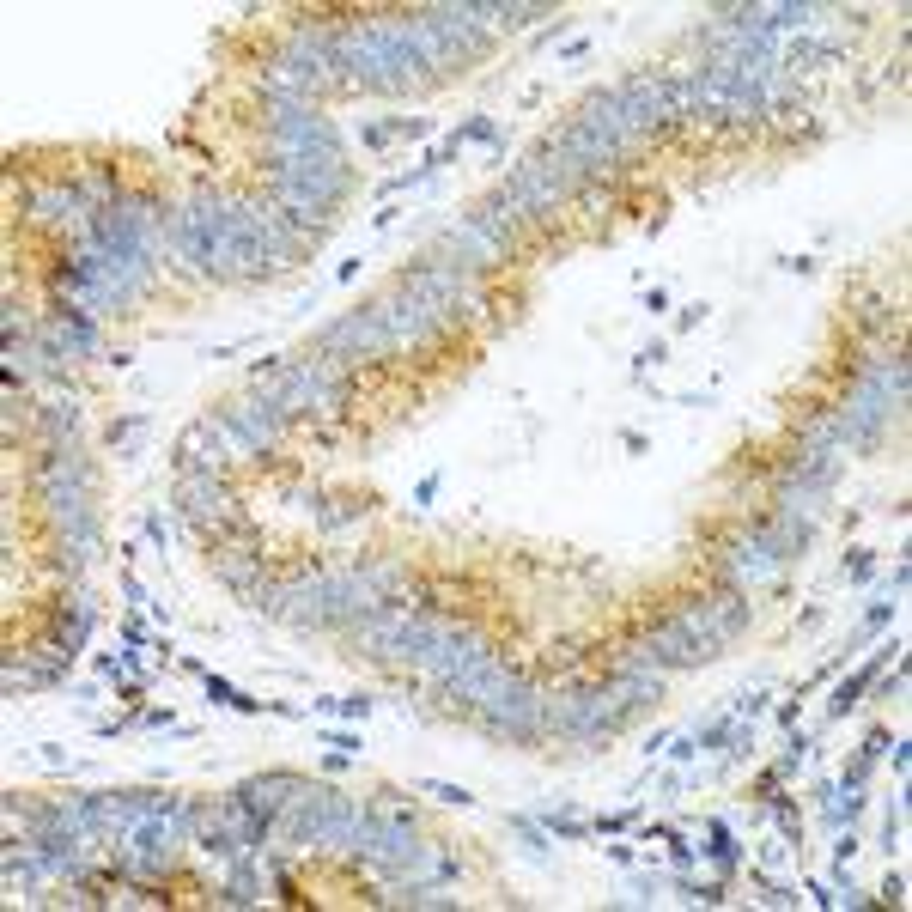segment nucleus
<instances>
[{"mask_svg": "<svg viewBox=\"0 0 912 912\" xmlns=\"http://www.w3.org/2000/svg\"><path fill=\"white\" fill-rule=\"evenodd\" d=\"M882 748H888V730H870V736H864V748H858V754H864V760H876V754H882Z\"/></svg>", "mask_w": 912, "mask_h": 912, "instance_id": "8fccbe9b", "label": "nucleus"}, {"mask_svg": "<svg viewBox=\"0 0 912 912\" xmlns=\"http://www.w3.org/2000/svg\"><path fill=\"white\" fill-rule=\"evenodd\" d=\"M846 578H852V584H870V578H876V560H870L864 548H852V566H846Z\"/></svg>", "mask_w": 912, "mask_h": 912, "instance_id": "4c0bfd02", "label": "nucleus"}, {"mask_svg": "<svg viewBox=\"0 0 912 912\" xmlns=\"http://www.w3.org/2000/svg\"><path fill=\"white\" fill-rule=\"evenodd\" d=\"M536 821L548 827V840H566V846H572V840H584V833H590V821H578L572 809H542Z\"/></svg>", "mask_w": 912, "mask_h": 912, "instance_id": "a878e982", "label": "nucleus"}, {"mask_svg": "<svg viewBox=\"0 0 912 912\" xmlns=\"http://www.w3.org/2000/svg\"><path fill=\"white\" fill-rule=\"evenodd\" d=\"M876 900H888V906H906V882H900V870H894V876L876 888Z\"/></svg>", "mask_w": 912, "mask_h": 912, "instance_id": "79ce46f5", "label": "nucleus"}, {"mask_svg": "<svg viewBox=\"0 0 912 912\" xmlns=\"http://www.w3.org/2000/svg\"><path fill=\"white\" fill-rule=\"evenodd\" d=\"M219 414L238 426V438L250 444V456H274V450H280V438H286V426H292V420L262 396V390H250V396H238V402H225Z\"/></svg>", "mask_w": 912, "mask_h": 912, "instance_id": "4468645a", "label": "nucleus"}, {"mask_svg": "<svg viewBox=\"0 0 912 912\" xmlns=\"http://www.w3.org/2000/svg\"><path fill=\"white\" fill-rule=\"evenodd\" d=\"M268 183H286V189H304V195H317L323 207L341 213V201L353 195V165H347V152H292V159H268L262 165Z\"/></svg>", "mask_w": 912, "mask_h": 912, "instance_id": "20e7f679", "label": "nucleus"}, {"mask_svg": "<svg viewBox=\"0 0 912 912\" xmlns=\"http://www.w3.org/2000/svg\"><path fill=\"white\" fill-rule=\"evenodd\" d=\"M177 505L201 536H219V529L238 517V493L225 487L219 469H177Z\"/></svg>", "mask_w": 912, "mask_h": 912, "instance_id": "1a4fd4ad", "label": "nucleus"}, {"mask_svg": "<svg viewBox=\"0 0 912 912\" xmlns=\"http://www.w3.org/2000/svg\"><path fill=\"white\" fill-rule=\"evenodd\" d=\"M645 311H651V317H663V311H669V292H663V286H651V292H645Z\"/></svg>", "mask_w": 912, "mask_h": 912, "instance_id": "3c124183", "label": "nucleus"}, {"mask_svg": "<svg viewBox=\"0 0 912 912\" xmlns=\"http://www.w3.org/2000/svg\"><path fill=\"white\" fill-rule=\"evenodd\" d=\"M505 669H511V657H505V651L487 639V645H481V651H475L463 669H456V675L444 681V706H450V712H463V718H475V706L493 694V681H499Z\"/></svg>", "mask_w": 912, "mask_h": 912, "instance_id": "ddd939ff", "label": "nucleus"}, {"mask_svg": "<svg viewBox=\"0 0 912 912\" xmlns=\"http://www.w3.org/2000/svg\"><path fill=\"white\" fill-rule=\"evenodd\" d=\"M663 359H669V341H651V347H639V359H633V371L645 377V371H651V365H663Z\"/></svg>", "mask_w": 912, "mask_h": 912, "instance_id": "e433bc0d", "label": "nucleus"}, {"mask_svg": "<svg viewBox=\"0 0 912 912\" xmlns=\"http://www.w3.org/2000/svg\"><path fill=\"white\" fill-rule=\"evenodd\" d=\"M852 852H858V833L840 827V840H833V864H852Z\"/></svg>", "mask_w": 912, "mask_h": 912, "instance_id": "ea45409f", "label": "nucleus"}, {"mask_svg": "<svg viewBox=\"0 0 912 912\" xmlns=\"http://www.w3.org/2000/svg\"><path fill=\"white\" fill-rule=\"evenodd\" d=\"M736 730H742V724L724 712V718H712L706 730H694V742H700V754H712V748H730V736H736Z\"/></svg>", "mask_w": 912, "mask_h": 912, "instance_id": "7c9ffc66", "label": "nucleus"}, {"mask_svg": "<svg viewBox=\"0 0 912 912\" xmlns=\"http://www.w3.org/2000/svg\"><path fill=\"white\" fill-rule=\"evenodd\" d=\"M317 353L353 371L359 359H390V353H396V341H390V329H384V323H377L371 304H359V311H341L335 323H323Z\"/></svg>", "mask_w": 912, "mask_h": 912, "instance_id": "423d86ee", "label": "nucleus"}, {"mask_svg": "<svg viewBox=\"0 0 912 912\" xmlns=\"http://www.w3.org/2000/svg\"><path fill=\"white\" fill-rule=\"evenodd\" d=\"M888 621H894V602H876L870 615H864V627H858V645H864V639H876V633H882Z\"/></svg>", "mask_w": 912, "mask_h": 912, "instance_id": "473e14b6", "label": "nucleus"}, {"mask_svg": "<svg viewBox=\"0 0 912 912\" xmlns=\"http://www.w3.org/2000/svg\"><path fill=\"white\" fill-rule=\"evenodd\" d=\"M548 694L529 681L523 669H505L493 681V694L475 706V730L487 742H505V748H542L548 742Z\"/></svg>", "mask_w": 912, "mask_h": 912, "instance_id": "f257e3e1", "label": "nucleus"}, {"mask_svg": "<svg viewBox=\"0 0 912 912\" xmlns=\"http://www.w3.org/2000/svg\"><path fill=\"white\" fill-rule=\"evenodd\" d=\"M505 189H511V195L523 201V213H529V219H554V213H560V207H566V201L578 195L572 171H566V165L554 159L548 146L536 152V159H523V165H517L511 177H505Z\"/></svg>", "mask_w": 912, "mask_h": 912, "instance_id": "0eeeda50", "label": "nucleus"}, {"mask_svg": "<svg viewBox=\"0 0 912 912\" xmlns=\"http://www.w3.org/2000/svg\"><path fill=\"white\" fill-rule=\"evenodd\" d=\"M615 98H621V116H627L633 140H645V134L675 122V73H633V80L615 86Z\"/></svg>", "mask_w": 912, "mask_h": 912, "instance_id": "9b49d317", "label": "nucleus"}, {"mask_svg": "<svg viewBox=\"0 0 912 912\" xmlns=\"http://www.w3.org/2000/svg\"><path fill=\"white\" fill-rule=\"evenodd\" d=\"M767 809L779 815V833H785V840H797V833H803V815H797V803H791L785 791H773V797H767Z\"/></svg>", "mask_w": 912, "mask_h": 912, "instance_id": "2f4dec72", "label": "nucleus"}, {"mask_svg": "<svg viewBox=\"0 0 912 912\" xmlns=\"http://www.w3.org/2000/svg\"><path fill=\"white\" fill-rule=\"evenodd\" d=\"M700 323H706V304H688V311L675 317V329H700Z\"/></svg>", "mask_w": 912, "mask_h": 912, "instance_id": "09e8293b", "label": "nucleus"}, {"mask_svg": "<svg viewBox=\"0 0 912 912\" xmlns=\"http://www.w3.org/2000/svg\"><path fill=\"white\" fill-rule=\"evenodd\" d=\"M207 700H213V706H232V712H256V706H262V700L238 694L232 681H219V675H207Z\"/></svg>", "mask_w": 912, "mask_h": 912, "instance_id": "c756f323", "label": "nucleus"}, {"mask_svg": "<svg viewBox=\"0 0 912 912\" xmlns=\"http://www.w3.org/2000/svg\"><path fill=\"white\" fill-rule=\"evenodd\" d=\"M262 152L292 159V152H347V134L317 104H262Z\"/></svg>", "mask_w": 912, "mask_h": 912, "instance_id": "f03ea898", "label": "nucleus"}, {"mask_svg": "<svg viewBox=\"0 0 912 912\" xmlns=\"http://www.w3.org/2000/svg\"><path fill=\"white\" fill-rule=\"evenodd\" d=\"M432 499H438V475H426V481L414 487V505H432Z\"/></svg>", "mask_w": 912, "mask_h": 912, "instance_id": "864d4df0", "label": "nucleus"}, {"mask_svg": "<svg viewBox=\"0 0 912 912\" xmlns=\"http://www.w3.org/2000/svg\"><path fill=\"white\" fill-rule=\"evenodd\" d=\"M207 560H213V578L232 584L238 596H250L256 584H268V554L250 548V542H207Z\"/></svg>", "mask_w": 912, "mask_h": 912, "instance_id": "a211bd4d", "label": "nucleus"}, {"mask_svg": "<svg viewBox=\"0 0 912 912\" xmlns=\"http://www.w3.org/2000/svg\"><path fill=\"white\" fill-rule=\"evenodd\" d=\"M353 517H365V505H353V499H341L335 511H323V529H347Z\"/></svg>", "mask_w": 912, "mask_h": 912, "instance_id": "c9c22d12", "label": "nucleus"}, {"mask_svg": "<svg viewBox=\"0 0 912 912\" xmlns=\"http://www.w3.org/2000/svg\"><path fill=\"white\" fill-rule=\"evenodd\" d=\"M438 262L463 268V274L475 280V274H493V268L517 262V244L499 238V232H487L481 219H456V225H444V256H438Z\"/></svg>", "mask_w": 912, "mask_h": 912, "instance_id": "9d476101", "label": "nucleus"}, {"mask_svg": "<svg viewBox=\"0 0 912 912\" xmlns=\"http://www.w3.org/2000/svg\"><path fill=\"white\" fill-rule=\"evenodd\" d=\"M298 785H304L298 773L274 767V773H256V779H244V785H238V797H244V803H250V809H256L268 827H274V821H280V809H286V797H292Z\"/></svg>", "mask_w": 912, "mask_h": 912, "instance_id": "aec40b11", "label": "nucleus"}, {"mask_svg": "<svg viewBox=\"0 0 912 912\" xmlns=\"http://www.w3.org/2000/svg\"><path fill=\"white\" fill-rule=\"evenodd\" d=\"M797 560L767 536V529H742L718 548V584H736V590H767L791 572Z\"/></svg>", "mask_w": 912, "mask_h": 912, "instance_id": "39448f33", "label": "nucleus"}, {"mask_svg": "<svg viewBox=\"0 0 912 912\" xmlns=\"http://www.w3.org/2000/svg\"><path fill=\"white\" fill-rule=\"evenodd\" d=\"M669 754H675V760H700V742H694V736H675Z\"/></svg>", "mask_w": 912, "mask_h": 912, "instance_id": "de8ad7c7", "label": "nucleus"}, {"mask_svg": "<svg viewBox=\"0 0 912 912\" xmlns=\"http://www.w3.org/2000/svg\"><path fill=\"white\" fill-rule=\"evenodd\" d=\"M633 821H639L633 809H627V815H596V821H590V833H627Z\"/></svg>", "mask_w": 912, "mask_h": 912, "instance_id": "58836bf2", "label": "nucleus"}, {"mask_svg": "<svg viewBox=\"0 0 912 912\" xmlns=\"http://www.w3.org/2000/svg\"><path fill=\"white\" fill-rule=\"evenodd\" d=\"M140 426H146V414H122V420H116V426H110V444H116V438H134V432H140Z\"/></svg>", "mask_w": 912, "mask_h": 912, "instance_id": "c03bdc74", "label": "nucleus"}, {"mask_svg": "<svg viewBox=\"0 0 912 912\" xmlns=\"http://www.w3.org/2000/svg\"><path fill=\"white\" fill-rule=\"evenodd\" d=\"M481 645H487V639H481L475 627L450 621L444 633H432V645L420 651V663H414V669H420V681H432V688H444V681H450L456 669H463V663H469V657H475Z\"/></svg>", "mask_w": 912, "mask_h": 912, "instance_id": "dca6fc26", "label": "nucleus"}, {"mask_svg": "<svg viewBox=\"0 0 912 912\" xmlns=\"http://www.w3.org/2000/svg\"><path fill=\"white\" fill-rule=\"evenodd\" d=\"M73 189H80L86 195V207L92 213H110L128 189H122V177H116V165H80V171H73Z\"/></svg>", "mask_w": 912, "mask_h": 912, "instance_id": "5701e85b", "label": "nucleus"}, {"mask_svg": "<svg viewBox=\"0 0 912 912\" xmlns=\"http://www.w3.org/2000/svg\"><path fill=\"white\" fill-rule=\"evenodd\" d=\"M669 615L688 627L712 657L724 651V645H736L748 627H754V602H748V590H736V584H718V590H706V596H688L681 608H669Z\"/></svg>", "mask_w": 912, "mask_h": 912, "instance_id": "7ed1b4c3", "label": "nucleus"}, {"mask_svg": "<svg viewBox=\"0 0 912 912\" xmlns=\"http://www.w3.org/2000/svg\"><path fill=\"white\" fill-rule=\"evenodd\" d=\"M140 529H146V542H159V548H165V517H159V511H146V517H140Z\"/></svg>", "mask_w": 912, "mask_h": 912, "instance_id": "49530a36", "label": "nucleus"}, {"mask_svg": "<svg viewBox=\"0 0 912 912\" xmlns=\"http://www.w3.org/2000/svg\"><path fill=\"white\" fill-rule=\"evenodd\" d=\"M371 311H377V323L390 329V341H396V353H426V347H438L450 329L438 323V311L426 298H414V292H390V298H371Z\"/></svg>", "mask_w": 912, "mask_h": 912, "instance_id": "6e6552de", "label": "nucleus"}, {"mask_svg": "<svg viewBox=\"0 0 912 912\" xmlns=\"http://www.w3.org/2000/svg\"><path fill=\"white\" fill-rule=\"evenodd\" d=\"M335 712H341V718H365V712H371V694H347V700H335Z\"/></svg>", "mask_w": 912, "mask_h": 912, "instance_id": "a19ab883", "label": "nucleus"}, {"mask_svg": "<svg viewBox=\"0 0 912 912\" xmlns=\"http://www.w3.org/2000/svg\"><path fill=\"white\" fill-rule=\"evenodd\" d=\"M645 639H651V651H657V663L675 675V669H700V663H712V651L688 633V627H681L675 615H657L651 627H645Z\"/></svg>", "mask_w": 912, "mask_h": 912, "instance_id": "6ab92c4d", "label": "nucleus"}, {"mask_svg": "<svg viewBox=\"0 0 912 912\" xmlns=\"http://www.w3.org/2000/svg\"><path fill=\"white\" fill-rule=\"evenodd\" d=\"M420 797H432V803H444V809H469V803H475L463 785H450V779H420Z\"/></svg>", "mask_w": 912, "mask_h": 912, "instance_id": "c85d7f7f", "label": "nucleus"}, {"mask_svg": "<svg viewBox=\"0 0 912 912\" xmlns=\"http://www.w3.org/2000/svg\"><path fill=\"white\" fill-rule=\"evenodd\" d=\"M773 791H785V779H779V767H767V773H760V779H754V797H760V803H767Z\"/></svg>", "mask_w": 912, "mask_h": 912, "instance_id": "37998d69", "label": "nucleus"}, {"mask_svg": "<svg viewBox=\"0 0 912 912\" xmlns=\"http://www.w3.org/2000/svg\"><path fill=\"white\" fill-rule=\"evenodd\" d=\"M37 432H43V444H80V402H43Z\"/></svg>", "mask_w": 912, "mask_h": 912, "instance_id": "b1692460", "label": "nucleus"}, {"mask_svg": "<svg viewBox=\"0 0 912 912\" xmlns=\"http://www.w3.org/2000/svg\"><path fill=\"white\" fill-rule=\"evenodd\" d=\"M888 657H900V639H894V645H882V651H870V657H864V663H858V669L840 681V688H833V700H827V718H846V712H852V706H858V700L876 688V675L888 669Z\"/></svg>", "mask_w": 912, "mask_h": 912, "instance_id": "412c9836", "label": "nucleus"}, {"mask_svg": "<svg viewBox=\"0 0 912 912\" xmlns=\"http://www.w3.org/2000/svg\"><path fill=\"white\" fill-rule=\"evenodd\" d=\"M365 809H371V815H384V821H420V815H414V803H408V791H390V785H384V791H371V803H365Z\"/></svg>", "mask_w": 912, "mask_h": 912, "instance_id": "bb28decb", "label": "nucleus"}, {"mask_svg": "<svg viewBox=\"0 0 912 912\" xmlns=\"http://www.w3.org/2000/svg\"><path fill=\"white\" fill-rule=\"evenodd\" d=\"M779 268H785V274H815V256H785Z\"/></svg>", "mask_w": 912, "mask_h": 912, "instance_id": "603ef678", "label": "nucleus"}, {"mask_svg": "<svg viewBox=\"0 0 912 912\" xmlns=\"http://www.w3.org/2000/svg\"><path fill=\"white\" fill-rule=\"evenodd\" d=\"M724 876H736L742 870V846H736V833H730V821H706V846H700Z\"/></svg>", "mask_w": 912, "mask_h": 912, "instance_id": "393cba45", "label": "nucleus"}, {"mask_svg": "<svg viewBox=\"0 0 912 912\" xmlns=\"http://www.w3.org/2000/svg\"><path fill=\"white\" fill-rule=\"evenodd\" d=\"M25 219H37V225H55V232H67V238H86L92 232V207H86V195L73 189V183H37V189H25Z\"/></svg>", "mask_w": 912, "mask_h": 912, "instance_id": "f8f14e48", "label": "nucleus"}, {"mask_svg": "<svg viewBox=\"0 0 912 912\" xmlns=\"http://www.w3.org/2000/svg\"><path fill=\"white\" fill-rule=\"evenodd\" d=\"M43 341L73 365V359H98L104 353V329H98V317H86V311H73V304H49V323H43Z\"/></svg>", "mask_w": 912, "mask_h": 912, "instance_id": "2eb2a0df", "label": "nucleus"}, {"mask_svg": "<svg viewBox=\"0 0 912 912\" xmlns=\"http://www.w3.org/2000/svg\"><path fill=\"white\" fill-rule=\"evenodd\" d=\"M402 43H408V49H414V61L426 67V80H444V73L456 67V55L444 49V37L432 31V19H426V13H408V19H402Z\"/></svg>", "mask_w": 912, "mask_h": 912, "instance_id": "4be33fe9", "label": "nucleus"}, {"mask_svg": "<svg viewBox=\"0 0 912 912\" xmlns=\"http://www.w3.org/2000/svg\"><path fill=\"white\" fill-rule=\"evenodd\" d=\"M803 767H809V736L791 724V742H785V754H779V779H797Z\"/></svg>", "mask_w": 912, "mask_h": 912, "instance_id": "cd10ccee", "label": "nucleus"}, {"mask_svg": "<svg viewBox=\"0 0 912 912\" xmlns=\"http://www.w3.org/2000/svg\"><path fill=\"white\" fill-rule=\"evenodd\" d=\"M760 712H767V694H742V700L730 706V718H736V724H754Z\"/></svg>", "mask_w": 912, "mask_h": 912, "instance_id": "72a5a7b5", "label": "nucleus"}, {"mask_svg": "<svg viewBox=\"0 0 912 912\" xmlns=\"http://www.w3.org/2000/svg\"><path fill=\"white\" fill-rule=\"evenodd\" d=\"M426 19H432V31L444 37V49L456 55V67L463 61H481L487 49H493V37L487 31H475V19L463 13V0H438V7H420Z\"/></svg>", "mask_w": 912, "mask_h": 912, "instance_id": "f3484780", "label": "nucleus"}, {"mask_svg": "<svg viewBox=\"0 0 912 912\" xmlns=\"http://www.w3.org/2000/svg\"><path fill=\"white\" fill-rule=\"evenodd\" d=\"M493 134H499V122H493V116H469L463 128H456V140H493Z\"/></svg>", "mask_w": 912, "mask_h": 912, "instance_id": "f704fd0d", "label": "nucleus"}, {"mask_svg": "<svg viewBox=\"0 0 912 912\" xmlns=\"http://www.w3.org/2000/svg\"><path fill=\"white\" fill-rule=\"evenodd\" d=\"M134 724H146V730H171V724H177V718H171V706H165V712H159V706H152V712H140V718H134Z\"/></svg>", "mask_w": 912, "mask_h": 912, "instance_id": "a18cd8bd", "label": "nucleus"}]
</instances>
